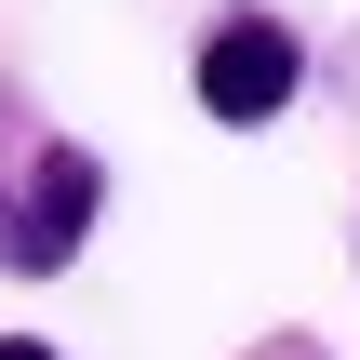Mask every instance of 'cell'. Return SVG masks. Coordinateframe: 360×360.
I'll return each mask as SVG.
<instances>
[{
  "label": "cell",
  "mask_w": 360,
  "mask_h": 360,
  "mask_svg": "<svg viewBox=\"0 0 360 360\" xmlns=\"http://www.w3.org/2000/svg\"><path fill=\"white\" fill-rule=\"evenodd\" d=\"M94 200H107V160H94V147H67V134H40V147H27V174L0 187V267L53 281V267L94 240Z\"/></svg>",
  "instance_id": "6da1fadb"
},
{
  "label": "cell",
  "mask_w": 360,
  "mask_h": 360,
  "mask_svg": "<svg viewBox=\"0 0 360 360\" xmlns=\"http://www.w3.org/2000/svg\"><path fill=\"white\" fill-rule=\"evenodd\" d=\"M294 94H307V40H294L281 13H227V27L200 40V107H214L227 134H267Z\"/></svg>",
  "instance_id": "7a4b0ae2"
},
{
  "label": "cell",
  "mask_w": 360,
  "mask_h": 360,
  "mask_svg": "<svg viewBox=\"0 0 360 360\" xmlns=\"http://www.w3.org/2000/svg\"><path fill=\"white\" fill-rule=\"evenodd\" d=\"M0 360H53V347H40V334H0Z\"/></svg>",
  "instance_id": "3957f363"
}]
</instances>
